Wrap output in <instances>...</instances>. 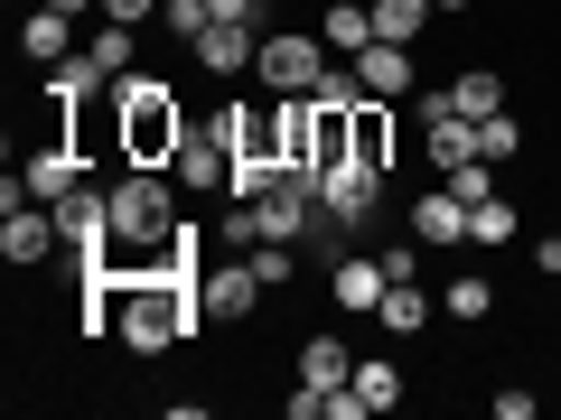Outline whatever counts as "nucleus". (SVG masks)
<instances>
[{
  "label": "nucleus",
  "mask_w": 561,
  "mask_h": 420,
  "mask_svg": "<svg viewBox=\"0 0 561 420\" xmlns=\"http://www.w3.org/2000/svg\"><path fill=\"white\" fill-rule=\"evenodd\" d=\"M346 140H356V160L365 168H393V103H346Z\"/></svg>",
  "instance_id": "nucleus-16"
},
{
  "label": "nucleus",
  "mask_w": 561,
  "mask_h": 420,
  "mask_svg": "<svg viewBox=\"0 0 561 420\" xmlns=\"http://www.w3.org/2000/svg\"><path fill=\"white\" fill-rule=\"evenodd\" d=\"M253 271H262V290H280V280L300 271V253L290 243H253Z\"/></svg>",
  "instance_id": "nucleus-29"
},
{
  "label": "nucleus",
  "mask_w": 561,
  "mask_h": 420,
  "mask_svg": "<svg viewBox=\"0 0 561 420\" xmlns=\"http://www.w3.org/2000/svg\"><path fill=\"white\" fill-rule=\"evenodd\" d=\"M103 20H131L140 28V20H160V0H103Z\"/></svg>",
  "instance_id": "nucleus-32"
},
{
  "label": "nucleus",
  "mask_w": 561,
  "mask_h": 420,
  "mask_svg": "<svg viewBox=\"0 0 561 420\" xmlns=\"http://www.w3.org/2000/svg\"><path fill=\"white\" fill-rule=\"evenodd\" d=\"M160 20H169V38H197L216 10H206V0H160Z\"/></svg>",
  "instance_id": "nucleus-31"
},
{
  "label": "nucleus",
  "mask_w": 561,
  "mask_h": 420,
  "mask_svg": "<svg viewBox=\"0 0 561 420\" xmlns=\"http://www.w3.org/2000/svg\"><path fill=\"white\" fill-rule=\"evenodd\" d=\"M94 84H113V75L94 66V47H76V57H57V66H47V103H57V113H66V103H84Z\"/></svg>",
  "instance_id": "nucleus-20"
},
{
  "label": "nucleus",
  "mask_w": 561,
  "mask_h": 420,
  "mask_svg": "<svg viewBox=\"0 0 561 420\" xmlns=\"http://www.w3.org/2000/svg\"><path fill=\"white\" fill-rule=\"evenodd\" d=\"M187 57H197L206 75H253V57H262V28H243V20H206L197 38H187Z\"/></svg>",
  "instance_id": "nucleus-9"
},
{
  "label": "nucleus",
  "mask_w": 561,
  "mask_h": 420,
  "mask_svg": "<svg viewBox=\"0 0 561 420\" xmlns=\"http://www.w3.org/2000/svg\"><path fill=\"white\" fill-rule=\"evenodd\" d=\"M440 10H468V0H440Z\"/></svg>",
  "instance_id": "nucleus-34"
},
{
  "label": "nucleus",
  "mask_w": 561,
  "mask_h": 420,
  "mask_svg": "<svg viewBox=\"0 0 561 420\" xmlns=\"http://www.w3.org/2000/svg\"><path fill=\"white\" fill-rule=\"evenodd\" d=\"M20 57H28V66H57V57H76V20H66L57 0L20 10Z\"/></svg>",
  "instance_id": "nucleus-11"
},
{
  "label": "nucleus",
  "mask_w": 561,
  "mask_h": 420,
  "mask_svg": "<svg viewBox=\"0 0 561 420\" xmlns=\"http://www.w3.org/2000/svg\"><path fill=\"white\" fill-rule=\"evenodd\" d=\"M375 206H383V168H365V160H337V168H328V187H319V224L356 234V224H375Z\"/></svg>",
  "instance_id": "nucleus-5"
},
{
  "label": "nucleus",
  "mask_w": 561,
  "mask_h": 420,
  "mask_svg": "<svg viewBox=\"0 0 561 420\" xmlns=\"http://www.w3.org/2000/svg\"><path fill=\"white\" fill-rule=\"evenodd\" d=\"M346 374H356V355H346V346H337V337H328V327H319V337L300 346V383H319V393H337Z\"/></svg>",
  "instance_id": "nucleus-21"
},
{
  "label": "nucleus",
  "mask_w": 561,
  "mask_h": 420,
  "mask_svg": "<svg viewBox=\"0 0 561 420\" xmlns=\"http://www.w3.org/2000/svg\"><path fill=\"white\" fill-rule=\"evenodd\" d=\"M431 20H440V0H375V38H393V47H412Z\"/></svg>",
  "instance_id": "nucleus-22"
},
{
  "label": "nucleus",
  "mask_w": 561,
  "mask_h": 420,
  "mask_svg": "<svg viewBox=\"0 0 561 420\" xmlns=\"http://www.w3.org/2000/svg\"><path fill=\"white\" fill-rule=\"evenodd\" d=\"M375 327H393V337H421V327H431V300H421V280H393V290H383Z\"/></svg>",
  "instance_id": "nucleus-23"
},
{
  "label": "nucleus",
  "mask_w": 561,
  "mask_h": 420,
  "mask_svg": "<svg viewBox=\"0 0 561 420\" xmlns=\"http://www.w3.org/2000/svg\"><path fill=\"white\" fill-rule=\"evenodd\" d=\"M225 168H234V150H225V131L206 121V131H187V150L169 160V178L179 187H225Z\"/></svg>",
  "instance_id": "nucleus-14"
},
{
  "label": "nucleus",
  "mask_w": 561,
  "mask_h": 420,
  "mask_svg": "<svg viewBox=\"0 0 561 420\" xmlns=\"http://www.w3.org/2000/svg\"><path fill=\"white\" fill-rule=\"evenodd\" d=\"M131 57H140V28H131V20H103V28H94V66L122 84V75H131Z\"/></svg>",
  "instance_id": "nucleus-24"
},
{
  "label": "nucleus",
  "mask_w": 561,
  "mask_h": 420,
  "mask_svg": "<svg viewBox=\"0 0 561 420\" xmlns=\"http://www.w3.org/2000/svg\"><path fill=\"white\" fill-rule=\"evenodd\" d=\"M328 66H337V57H328V38H309V28H272L262 57H253V84H262V94H309Z\"/></svg>",
  "instance_id": "nucleus-3"
},
{
  "label": "nucleus",
  "mask_w": 561,
  "mask_h": 420,
  "mask_svg": "<svg viewBox=\"0 0 561 420\" xmlns=\"http://www.w3.org/2000/svg\"><path fill=\"white\" fill-rule=\"evenodd\" d=\"M0 253L20 261V271H38L47 253H66V234H57V206H10V224H0Z\"/></svg>",
  "instance_id": "nucleus-10"
},
{
  "label": "nucleus",
  "mask_w": 561,
  "mask_h": 420,
  "mask_svg": "<svg viewBox=\"0 0 561 420\" xmlns=\"http://www.w3.org/2000/svg\"><path fill=\"white\" fill-rule=\"evenodd\" d=\"M346 66H356V84H365V94H375V103L412 94V47H393V38H375V47H365V57H346Z\"/></svg>",
  "instance_id": "nucleus-13"
},
{
  "label": "nucleus",
  "mask_w": 561,
  "mask_h": 420,
  "mask_svg": "<svg viewBox=\"0 0 561 420\" xmlns=\"http://www.w3.org/2000/svg\"><path fill=\"white\" fill-rule=\"evenodd\" d=\"M515 234H524V215H515L505 197H478V206H468V243H515Z\"/></svg>",
  "instance_id": "nucleus-25"
},
{
  "label": "nucleus",
  "mask_w": 561,
  "mask_h": 420,
  "mask_svg": "<svg viewBox=\"0 0 561 420\" xmlns=\"http://www.w3.org/2000/svg\"><path fill=\"white\" fill-rule=\"evenodd\" d=\"M84 178H94V160H84V150H76L66 131H57V140H38V150L20 160V187H28L38 206H57L66 187H84Z\"/></svg>",
  "instance_id": "nucleus-6"
},
{
  "label": "nucleus",
  "mask_w": 561,
  "mask_h": 420,
  "mask_svg": "<svg viewBox=\"0 0 561 420\" xmlns=\"http://www.w3.org/2000/svg\"><path fill=\"white\" fill-rule=\"evenodd\" d=\"M412 243H468V197H459V187L412 197Z\"/></svg>",
  "instance_id": "nucleus-15"
},
{
  "label": "nucleus",
  "mask_w": 561,
  "mask_h": 420,
  "mask_svg": "<svg viewBox=\"0 0 561 420\" xmlns=\"http://www.w3.org/2000/svg\"><path fill=\"white\" fill-rule=\"evenodd\" d=\"M187 131H197V121H187V103H179L169 75H140L131 66V75L113 84V150L131 168H169L187 150Z\"/></svg>",
  "instance_id": "nucleus-2"
},
{
  "label": "nucleus",
  "mask_w": 561,
  "mask_h": 420,
  "mask_svg": "<svg viewBox=\"0 0 561 420\" xmlns=\"http://www.w3.org/2000/svg\"><path fill=\"white\" fill-rule=\"evenodd\" d=\"M440 187H459V197L468 206H478V197H496V160H468V168H449V178Z\"/></svg>",
  "instance_id": "nucleus-30"
},
{
  "label": "nucleus",
  "mask_w": 561,
  "mask_h": 420,
  "mask_svg": "<svg viewBox=\"0 0 561 420\" xmlns=\"http://www.w3.org/2000/svg\"><path fill=\"white\" fill-rule=\"evenodd\" d=\"M169 187H179V178H160V168H131V160H122V178L103 187V197H113V234H169V224H179V215H169V206H179Z\"/></svg>",
  "instance_id": "nucleus-4"
},
{
  "label": "nucleus",
  "mask_w": 561,
  "mask_h": 420,
  "mask_svg": "<svg viewBox=\"0 0 561 420\" xmlns=\"http://www.w3.org/2000/svg\"><path fill=\"white\" fill-rule=\"evenodd\" d=\"M319 38H328V57H365V47H375V10H365V0H328Z\"/></svg>",
  "instance_id": "nucleus-17"
},
{
  "label": "nucleus",
  "mask_w": 561,
  "mask_h": 420,
  "mask_svg": "<svg viewBox=\"0 0 561 420\" xmlns=\"http://www.w3.org/2000/svg\"><path fill=\"white\" fill-rule=\"evenodd\" d=\"M57 234H66V253H76V261H94L103 243H113V197H103L94 178L66 187V197H57Z\"/></svg>",
  "instance_id": "nucleus-7"
},
{
  "label": "nucleus",
  "mask_w": 561,
  "mask_h": 420,
  "mask_svg": "<svg viewBox=\"0 0 561 420\" xmlns=\"http://www.w3.org/2000/svg\"><path fill=\"white\" fill-rule=\"evenodd\" d=\"M421 150H431V168H468L478 160V121H459V113H440V121H421Z\"/></svg>",
  "instance_id": "nucleus-18"
},
{
  "label": "nucleus",
  "mask_w": 561,
  "mask_h": 420,
  "mask_svg": "<svg viewBox=\"0 0 561 420\" xmlns=\"http://www.w3.org/2000/svg\"><path fill=\"white\" fill-rule=\"evenodd\" d=\"M253 300H262L253 253H225L216 271H197V308H206V318H253Z\"/></svg>",
  "instance_id": "nucleus-8"
},
{
  "label": "nucleus",
  "mask_w": 561,
  "mask_h": 420,
  "mask_svg": "<svg viewBox=\"0 0 561 420\" xmlns=\"http://www.w3.org/2000/svg\"><path fill=\"white\" fill-rule=\"evenodd\" d=\"M20 10H38V0H20Z\"/></svg>",
  "instance_id": "nucleus-35"
},
{
  "label": "nucleus",
  "mask_w": 561,
  "mask_h": 420,
  "mask_svg": "<svg viewBox=\"0 0 561 420\" xmlns=\"http://www.w3.org/2000/svg\"><path fill=\"white\" fill-rule=\"evenodd\" d=\"M328 290H337V308H356V318H375V308H383V290H393V271H383V253H346Z\"/></svg>",
  "instance_id": "nucleus-12"
},
{
  "label": "nucleus",
  "mask_w": 561,
  "mask_h": 420,
  "mask_svg": "<svg viewBox=\"0 0 561 420\" xmlns=\"http://www.w3.org/2000/svg\"><path fill=\"white\" fill-rule=\"evenodd\" d=\"M486 308H496V280H478V271H459L440 290V318H486Z\"/></svg>",
  "instance_id": "nucleus-26"
},
{
  "label": "nucleus",
  "mask_w": 561,
  "mask_h": 420,
  "mask_svg": "<svg viewBox=\"0 0 561 420\" xmlns=\"http://www.w3.org/2000/svg\"><path fill=\"white\" fill-rule=\"evenodd\" d=\"M515 150H524V121H515V113H486V121H478V160H496V168H505Z\"/></svg>",
  "instance_id": "nucleus-27"
},
{
  "label": "nucleus",
  "mask_w": 561,
  "mask_h": 420,
  "mask_svg": "<svg viewBox=\"0 0 561 420\" xmlns=\"http://www.w3.org/2000/svg\"><path fill=\"white\" fill-rule=\"evenodd\" d=\"M449 103H459V121L505 113V75H496V66H459V75H449Z\"/></svg>",
  "instance_id": "nucleus-19"
},
{
  "label": "nucleus",
  "mask_w": 561,
  "mask_h": 420,
  "mask_svg": "<svg viewBox=\"0 0 561 420\" xmlns=\"http://www.w3.org/2000/svg\"><path fill=\"white\" fill-rule=\"evenodd\" d=\"M84 327H113L131 355H169L206 327L197 308V280H169V271H140V280H113V271H84Z\"/></svg>",
  "instance_id": "nucleus-1"
},
{
  "label": "nucleus",
  "mask_w": 561,
  "mask_h": 420,
  "mask_svg": "<svg viewBox=\"0 0 561 420\" xmlns=\"http://www.w3.org/2000/svg\"><path fill=\"white\" fill-rule=\"evenodd\" d=\"M346 383L365 393V411H393V401H402V374H393V364H356Z\"/></svg>",
  "instance_id": "nucleus-28"
},
{
  "label": "nucleus",
  "mask_w": 561,
  "mask_h": 420,
  "mask_svg": "<svg viewBox=\"0 0 561 420\" xmlns=\"http://www.w3.org/2000/svg\"><path fill=\"white\" fill-rule=\"evenodd\" d=\"M524 253H534V271H552V280H561V234H542V243H524Z\"/></svg>",
  "instance_id": "nucleus-33"
}]
</instances>
